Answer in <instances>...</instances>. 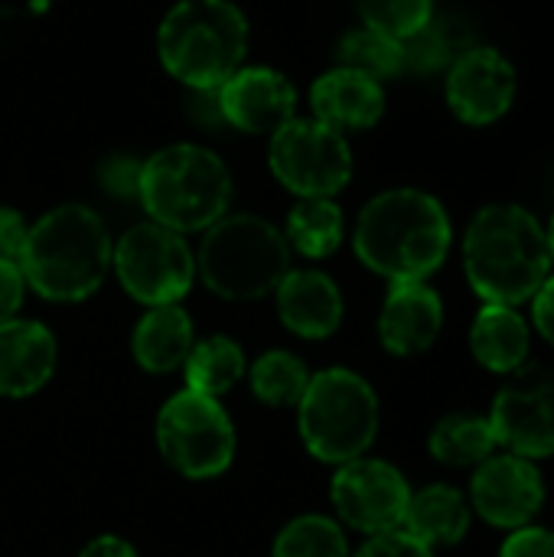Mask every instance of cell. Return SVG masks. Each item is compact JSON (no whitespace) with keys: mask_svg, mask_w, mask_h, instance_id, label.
<instances>
[{"mask_svg":"<svg viewBox=\"0 0 554 557\" xmlns=\"http://www.w3.org/2000/svg\"><path fill=\"white\" fill-rule=\"evenodd\" d=\"M140 163L144 160H134L127 153H111L108 160H101L98 166V183L101 189H108L111 196H137V183H140Z\"/></svg>","mask_w":554,"mask_h":557,"instance_id":"4dcf8cb0","label":"cell"},{"mask_svg":"<svg viewBox=\"0 0 554 557\" xmlns=\"http://www.w3.org/2000/svg\"><path fill=\"white\" fill-rule=\"evenodd\" d=\"M467 529H470V506L460 490L444 483L415 493L402 519V532L431 552L444 545H457L467 535Z\"/></svg>","mask_w":554,"mask_h":557,"instance_id":"44dd1931","label":"cell"},{"mask_svg":"<svg viewBox=\"0 0 554 557\" xmlns=\"http://www.w3.org/2000/svg\"><path fill=\"white\" fill-rule=\"evenodd\" d=\"M111 255L114 242L104 219L82 202H65L29 225L20 271L42 300L78 304L104 284Z\"/></svg>","mask_w":554,"mask_h":557,"instance_id":"7a4b0ae2","label":"cell"},{"mask_svg":"<svg viewBox=\"0 0 554 557\" xmlns=\"http://www.w3.org/2000/svg\"><path fill=\"white\" fill-rule=\"evenodd\" d=\"M111 268L137 304L167 307L189 294L196 277V255L180 232L147 219L114 242Z\"/></svg>","mask_w":554,"mask_h":557,"instance_id":"30bf717a","label":"cell"},{"mask_svg":"<svg viewBox=\"0 0 554 557\" xmlns=\"http://www.w3.org/2000/svg\"><path fill=\"white\" fill-rule=\"evenodd\" d=\"M56 372V336L36 320H10L0 326V395L26 398Z\"/></svg>","mask_w":554,"mask_h":557,"instance_id":"d6986e66","label":"cell"},{"mask_svg":"<svg viewBox=\"0 0 554 557\" xmlns=\"http://www.w3.org/2000/svg\"><path fill=\"white\" fill-rule=\"evenodd\" d=\"M232 189V170L212 147L180 140L140 163L137 199L150 222L189 235L229 215Z\"/></svg>","mask_w":554,"mask_h":557,"instance_id":"5b68a950","label":"cell"},{"mask_svg":"<svg viewBox=\"0 0 554 557\" xmlns=\"http://www.w3.org/2000/svg\"><path fill=\"white\" fill-rule=\"evenodd\" d=\"M26 294V277L16 261H0V326L16 320Z\"/></svg>","mask_w":554,"mask_h":557,"instance_id":"836d02e7","label":"cell"},{"mask_svg":"<svg viewBox=\"0 0 554 557\" xmlns=\"http://www.w3.org/2000/svg\"><path fill=\"white\" fill-rule=\"evenodd\" d=\"M26 235H29V225H26L23 212L0 206V261L20 264V255L26 248Z\"/></svg>","mask_w":554,"mask_h":557,"instance_id":"e575fe53","label":"cell"},{"mask_svg":"<svg viewBox=\"0 0 554 557\" xmlns=\"http://www.w3.org/2000/svg\"><path fill=\"white\" fill-rule=\"evenodd\" d=\"M248 379H251L255 398L264 401V405H271V408H297L300 398H304V392H307V385H310L307 366L297 356L281 352V349L264 352L251 366Z\"/></svg>","mask_w":554,"mask_h":557,"instance_id":"83f0119b","label":"cell"},{"mask_svg":"<svg viewBox=\"0 0 554 557\" xmlns=\"http://www.w3.org/2000/svg\"><path fill=\"white\" fill-rule=\"evenodd\" d=\"M251 26L235 0H176L157 29L167 75L189 91H216L245 65Z\"/></svg>","mask_w":554,"mask_h":557,"instance_id":"277c9868","label":"cell"},{"mask_svg":"<svg viewBox=\"0 0 554 557\" xmlns=\"http://www.w3.org/2000/svg\"><path fill=\"white\" fill-rule=\"evenodd\" d=\"M444 326V304L424 281L392 284L382 313L379 339L392 356H421L434 346Z\"/></svg>","mask_w":554,"mask_h":557,"instance_id":"2e32d148","label":"cell"},{"mask_svg":"<svg viewBox=\"0 0 554 557\" xmlns=\"http://www.w3.org/2000/svg\"><path fill=\"white\" fill-rule=\"evenodd\" d=\"M473 509L496 529L529 525L545 503V480L539 467L519 454H493L473 473Z\"/></svg>","mask_w":554,"mask_h":557,"instance_id":"9a60e30c","label":"cell"},{"mask_svg":"<svg viewBox=\"0 0 554 557\" xmlns=\"http://www.w3.org/2000/svg\"><path fill=\"white\" fill-rule=\"evenodd\" d=\"M431 457L447 467H480L496 454V434L490 418L480 414H447L431 431Z\"/></svg>","mask_w":554,"mask_h":557,"instance_id":"cb8c5ba5","label":"cell"},{"mask_svg":"<svg viewBox=\"0 0 554 557\" xmlns=\"http://www.w3.org/2000/svg\"><path fill=\"white\" fill-rule=\"evenodd\" d=\"M353 248L369 271L392 284L428 281L451 251V219L431 193L385 189L359 212Z\"/></svg>","mask_w":554,"mask_h":557,"instance_id":"6da1fadb","label":"cell"},{"mask_svg":"<svg viewBox=\"0 0 554 557\" xmlns=\"http://www.w3.org/2000/svg\"><path fill=\"white\" fill-rule=\"evenodd\" d=\"M447 104L451 111L473 127L500 121L516 98V69L493 46H470L447 69Z\"/></svg>","mask_w":554,"mask_h":557,"instance_id":"5bb4252c","label":"cell"},{"mask_svg":"<svg viewBox=\"0 0 554 557\" xmlns=\"http://www.w3.org/2000/svg\"><path fill=\"white\" fill-rule=\"evenodd\" d=\"M362 26H372L392 39H408L434 16V0H353Z\"/></svg>","mask_w":554,"mask_h":557,"instance_id":"f546056e","label":"cell"},{"mask_svg":"<svg viewBox=\"0 0 554 557\" xmlns=\"http://www.w3.org/2000/svg\"><path fill=\"white\" fill-rule=\"evenodd\" d=\"M157 444L186 480H212L232 467L235 428L219 398L183 388L157 414Z\"/></svg>","mask_w":554,"mask_h":557,"instance_id":"ba28073f","label":"cell"},{"mask_svg":"<svg viewBox=\"0 0 554 557\" xmlns=\"http://www.w3.org/2000/svg\"><path fill=\"white\" fill-rule=\"evenodd\" d=\"M330 499L349 529L382 535L402 529L411 490L402 470H395L392 463L359 457L336 470L330 483Z\"/></svg>","mask_w":554,"mask_h":557,"instance_id":"8fae6325","label":"cell"},{"mask_svg":"<svg viewBox=\"0 0 554 557\" xmlns=\"http://www.w3.org/2000/svg\"><path fill=\"white\" fill-rule=\"evenodd\" d=\"M470 349L483 369L516 375L529 359V326L516 313V307L487 304L473 320Z\"/></svg>","mask_w":554,"mask_h":557,"instance_id":"7402d4cb","label":"cell"},{"mask_svg":"<svg viewBox=\"0 0 554 557\" xmlns=\"http://www.w3.org/2000/svg\"><path fill=\"white\" fill-rule=\"evenodd\" d=\"M222 121L251 137H271L297 117L294 82L271 65H242L216 88Z\"/></svg>","mask_w":554,"mask_h":557,"instance_id":"4fadbf2b","label":"cell"},{"mask_svg":"<svg viewBox=\"0 0 554 557\" xmlns=\"http://www.w3.org/2000/svg\"><path fill=\"white\" fill-rule=\"evenodd\" d=\"M346 235V219L336 199H297L287 212L284 238L304 258H330Z\"/></svg>","mask_w":554,"mask_h":557,"instance_id":"603a6c76","label":"cell"},{"mask_svg":"<svg viewBox=\"0 0 554 557\" xmlns=\"http://www.w3.org/2000/svg\"><path fill=\"white\" fill-rule=\"evenodd\" d=\"M496 444L526 460L554 457V372L526 369L493 401Z\"/></svg>","mask_w":554,"mask_h":557,"instance_id":"7c38bea8","label":"cell"},{"mask_svg":"<svg viewBox=\"0 0 554 557\" xmlns=\"http://www.w3.org/2000/svg\"><path fill=\"white\" fill-rule=\"evenodd\" d=\"M470 49V33L447 16H431L418 33L402 39L405 52V72L431 75L451 69L464 52Z\"/></svg>","mask_w":554,"mask_h":557,"instance_id":"484cf974","label":"cell"},{"mask_svg":"<svg viewBox=\"0 0 554 557\" xmlns=\"http://www.w3.org/2000/svg\"><path fill=\"white\" fill-rule=\"evenodd\" d=\"M268 166L297 199H333L353 176V150L346 134L297 114L268 137Z\"/></svg>","mask_w":554,"mask_h":557,"instance_id":"9c48e42d","label":"cell"},{"mask_svg":"<svg viewBox=\"0 0 554 557\" xmlns=\"http://www.w3.org/2000/svg\"><path fill=\"white\" fill-rule=\"evenodd\" d=\"M196 339H193V320L180 304H167V307H150L131 339L134 359L144 372L153 375H167L173 369H180L186 362V356L193 352Z\"/></svg>","mask_w":554,"mask_h":557,"instance_id":"ffe728a7","label":"cell"},{"mask_svg":"<svg viewBox=\"0 0 554 557\" xmlns=\"http://www.w3.org/2000/svg\"><path fill=\"white\" fill-rule=\"evenodd\" d=\"M385 114V88L382 82L333 65L310 85V117L320 124L349 134V131H369Z\"/></svg>","mask_w":554,"mask_h":557,"instance_id":"e0dca14e","label":"cell"},{"mask_svg":"<svg viewBox=\"0 0 554 557\" xmlns=\"http://www.w3.org/2000/svg\"><path fill=\"white\" fill-rule=\"evenodd\" d=\"M500 557H554V532L522 525L503 542Z\"/></svg>","mask_w":554,"mask_h":557,"instance_id":"d6a6232c","label":"cell"},{"mask_svg":"<svg viewBox=\"0 0 554 557\" xmlns=\"http://www.w3.org/2000/svg\"><path fill=\"white\" fill-rule=\"evenodd\" d=\"M336 65L362 72L376 82L395 78L405 72V52H402V39H392L372 26H359L349 29L340 42H336Z\"/></svg>","mask_w":554,"mask_h":557,"instance_id":"4316f807","label":"cell"},{"mask_svg":"<svg viewBox=\"0 0 554 557\" xmlns=\"http://www.w3.org/2000/svg\"><path fill=\"white\" fill-rule=\"evenodd\" d=\"M271 557H349V542L333 519L300 516L281 529Z\"/></svg>","mask_w":554,"mask_h":557,"instance_id":"f1b7e54d","label":"cell"},{"mask_svg":"<svg viewBox=\"0 0 554 557\" xmlns=\"http://www.w3.org/2000/svg\"><path fill=\"white\" fill-rule=\"evenodd\" d=\"M545 242H549V251H552V264H554V219H552V225L545 228Z\"/></svg>","mask_w":554,"mask_h":557,"instance_id":"74e56055","label":"cell"},{"mask_svg":"<svg viewBox=\"0 0 554 557\" xmlns=\"http://www.w3.org/2000/svg\"><path fill=\"white\" fill-rule=\"evenodd\" d=\"M532 317H535L539 333L554 346V277H549L535 290V297H532Z\"/></svg>","mask_w":554,"mask_h":557,"instance_id":"d590c367","label":"cell"},{"mask_svg":"<svg viewBox=\"0 0 554 557\" xmlns=\"http://www.w3.org/2000/svg\"><path fill=\"white\" fill-rule=\"evenodd\" d=\"M281 323L304 339H327L343 323V294L323 271L291 268L274 290Z\"/></svg>","mask_w":554,"mask_h":557,"instance_id":"ac0fdd59","label":"cell"},{"mask_svg":"<svg viewBox=\"0 0 554 557\" xmlns=\"http://www.w3.org/2000/svg\"><path fill=\"white\" fill-rule=\"evenodd\" d=\"M470 287L500 307H519L552 277V251L539 219L513 202L487 206L464 235Z\"/></svg>","mask_w":554,"mask_h":557,"instance_id":"3957f363","label":"cell"},{"mask_svg":"<svg viewBox=\"0 0 554 557\" xmlns=\"http://www.w3.org/2000/svg\"><path fill=\"white\" fill-rule=\"evenodd\" d=\"M287 271L291 245L284 232L255 212L222 215L206 228L196 255V274L225 300H261L278 290Z\"/></svg>","mask_w":554,"mask_h":557,"instance_id":"8992f818","label":"cell"},{"mask_svg":"<svg viewBox=\"0 0 554 557\" xmlns=\"http://www.w3.org/2000/svg\"><path fill=\"white\" fill-rule=\"evenodd\" d=\"M78 557H137V552L124 542V539H114V535H101L95 542H88L82 548Z\"/></svg>","mask_w":554,"mask_h":557,"instance_id":"8d00e7d4","label":"cell"},{"mask_svg":"<svg viewBox=\"0 0 554 557\" xmlns=\"http://www.w3.org/2000/svg\"><path fill=\"white\" fill-rule=\"evenodd\" d=\"M304 447L323 463L359 460L379 434L376 388L353 369H323L297 405Z\"/></svg>","mask_w":554,"mask_h":557,"instance_id":"52a82bcc","label":"cell"},{"mask_svg":"<svg viewBox=\"0 0 554 557\" xmlns=\"http://www.w3.org/2000/svg\"><path fill=\"white\" fill-rule=\"evenodd\" d=\"M353 557H434L431 548H424L421 542H415L411 535H405L402 529L395 532H382L372 535Z\"/></svg>","mask_w":554,"mask_h":557,"instance_id":"1f68e13d","label":"cell"},{"mask_svg":"<svg viewBox=\"0 0 554 557\" xmlns=\"http://www.w3.org/2000/svg\"><path fill=\"white\" fill-rule=\"evenodd\" d=\"M183 369H186V388L189 392L219 398L229 388H235V382L245 375V352L229 336H209V339L193 346Z\"/></svg>","mask_w":554,"mask_h":557,"instance_id":"d4e9b609","label":"cell"}]
</instances>
